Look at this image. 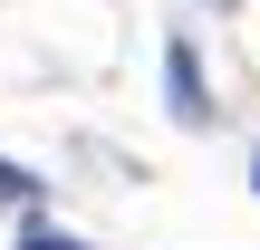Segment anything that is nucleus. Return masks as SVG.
Segmentation results:
<instances>
[{
    "instance_id": "f257e3e1",
    "label": "nucleus",
    "mask_w": 260,
    "mask_h": 250,
    "mask_svg": "<svg viewBox=\"0 0 260 250\" xmlns=\"http://www.w3.org/2000/svg\"><path fill=\"white\" fill-rule=\"evenodd\" d=\"M164 96H174V116H183V125H212V96H203V67H193V48H183V39L164 48Z\"/></svg>"
},
{
    "instance_id": "f03ea898",
    "label": "nucleus",
    "mask_w": 260,
    "mask_h": 250,
    "mask_svg": "<svg viewBox=\"0 0 260 250\" xmlns=\"http://www.w3.org/2000/svg\"><path fill=\"white\" fill-rule=\"evenodd\" d=\"M0 202H19V212H29V202H39V173H19V164H0Z\"/></svg>"
},
{
    "instance_id": "7ed1b4c3",
    "label": "nucleus",
    "mask_w": 260,
    "mask_h": 250,
    "mask_svg": "<svg viewBox=\"0 0 260 250\" xmlns=\"http://www.w3.org/2000/svg\"><path fill=\"white\" fill-rule=\"evenodd\" d=\"M19 250H87V241H68V231H29Z\"/></svg>"
},
{
    "instance_id": "20e7f679",
    "label": "nucleus",
    "mask_w": 260,
    "mask_h": 250,
    "mask_svg": "<svg viewBox=\"0 0 260 250\" xmlns=\"http://www.w3.org/2000/svg\"><path fill=\"white\" fill-rule=\"evenodd\" d=\"M251 183H260V164H251Z\"/></svg>"
}]
</instances>
